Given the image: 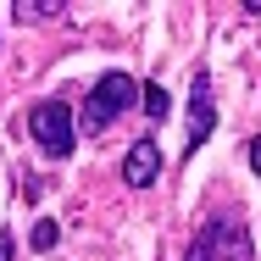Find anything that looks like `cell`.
I'll return each instance as SVG.
<instances>
[{
  "mask_svg": "<svg viewBox=\"0 0 261 261\" xmlns=\"http://www.w3.org/2000/svg\"><path fill=\"white\" fill-rule=\"evenodd\" d=\"M134 100H139V84L128 72H106L100 84L89 89V100H84V134H106L117 122V111H128Z\"/></svg>",
  "mask_w": 261,
  "mask_h": 261,
  "instance_id": "obj_1",
  "label": "cell"
},
{
  "mask_svg": "<svg viewBox=\"0 0 261 261\" xmlns=\"http://www.w3.org/2000/svg\"><path fill=\"white\" fill-rule=\"evenodd\" d=\"M28 128H34V139H39V150L45 156H72V145H78V122H72V111L61 100H39L28 111Z\"/></svg>",
  "mask_w": 261,
  "mask_h": 261,
  "instance_id": "obj_2",
  "label": "cell"
},
{
  "mask_svg": "<svg viewBox=\"0 0 261 261\" xmlns=\"http://www.w3.org/2000/svg\"><path fill=\"white\" fill-rule=\"evenodd\" d=\"M189 261H250V233H245V222H228V217L206 222V228L195 233V245H189Z\"/></svg>",
  "mask_w": 261,
  "mask_h": 261,
  "instance_id": "obj_3",
  "label": "cell"
},
{
  "mask_svg": "<svg viewBox=\"0 0 261 261\" xmlns=\"http://www.w3.org/2000/svg\"><path fill=\"white\" fill-rule=\"evenodd\" d=\"M217 128V100H211V72H195L189 84V139H184V156H195Z\"/></svg>",
  "mask_w": 261,
  "mask_h": 261,
  "instance_id": "obj_4",
  "label": "cell"
},
{
  "mask_svg": "<svg viewBox=\"0 0 261 261\" xmlns=\"http://www.w3.org/2000/svg\"><path fill=\"white\" fill-rule=\"evenodd\" d=\"M156 172H161V150L150 145V139H139V145L128 150V161H122V178H128L134 189H150Z\"/></svg>",
  "mask_w": 261,
  "mask_h": 261,
  "instance_id": "obj_5",
  "label": "cell"
},
{
  "mask_svg": "<svg viewBox=\"0 0 261 261\" xmlns=\"http://www.w3.org/2000/svg\"><path fill=\"white\" fill-rule=\"evenodd\" d=\"M67 6L61 0H17L11 6V17H22V22H34V17H61Z\"/></svg>",
  "mask_w": 261,
  "mask_h": 261,
  "instance_id": "obj_6",
  "label": "cell"
},
{
  "mask_svg": "<svg viewBox=\"0 0 261 261\" xmlns=\"http://www.w3.org/2000/svg\"><path fill=\"white\" fill-rule=\"evenodd\" d=\"M56 239H61L56 217H39V222H34V250H56Z\"/></svg>",
  "mask_w": 261,
  "mask_h": 261,
  "instance_id": "obj_7",
  "label": "cell"
},
{
  "mask_svg": "<svg viewBox=\"0 0 261 261\" xmlns=\"http://www.w3.org/2000/svg\"><path fill=\"white\" fill-rule=\"evenodd\" d=\"M145 106H150V117H167V111H172V95H167L161 84H145Z\"/></svg>",
  "mask_w": 261,
  "mask_h": 261,
  "instance_id": "obj_8",
  "label": "cell"
},
{
  "mask_svg": "<svg viewBox=\"0 0 261 261\" xmlns=\"http://www.w3.org/2000/svg\"><path fill=\"white\" fill-rule=\"evenodd\" d=\"M0 261H17V239H11V228H0Z\"/></svg>",
  "mask_w": 261,
  "mask_h": 261,
  "instance_id": "obj_9",
  "label": "cell"
},
{
  "mask_svg": "<svg viewBox=\"0 0 261 261\" xmlns=\"http://www.w3.org/2000/svg\"><path fill=\"white\" fill-rule=\"evenodd\" d=\"M245 150H250V167H256V172H261V134H256V139H250V145H245Z\"/></svg>",
  "mask_w": 261,
  "mask_h": 261,
  "instance_id": "obj_10",
  "label": "cell"
}]
</instances>
